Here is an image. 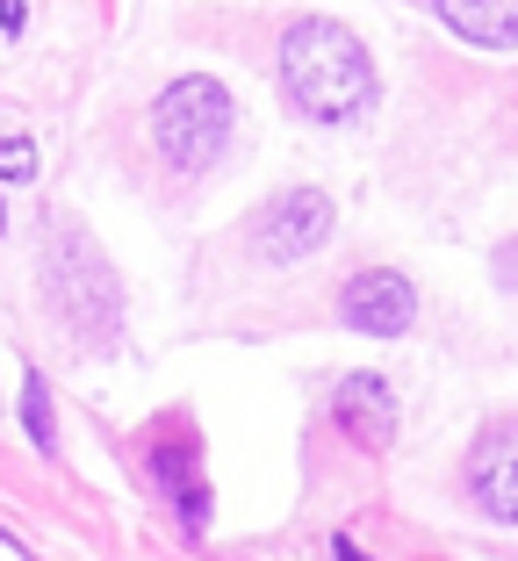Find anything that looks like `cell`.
I'll return each instance as SVG.
<instances>
[{"label": "cell", "instance_id": "6da1fadb", "mask_svg": "<svg viewBox=\"0 0 518 561\" xmlns=\"http://www.w3.org/2000/svg\"><path fill=\"white\" fill-rule=\"evenodd\" d=\"M281 94L310 123H360L375 108V58L368 44L332 15H302L281 36Z\"/></svg>", "mask_w": 518, "mask_h": 561}, {"label": "cell", "instance_id": "7a4b0ae2", "mask_svg": "<svg viewBox=\"0 0 518 561\" xmlns=\"http://www.w3.org/2000/svg\"><path fill=\"white\" fill-rule=\"evenodd\" d=\"M231 123L238 108L223 94V80H209V72H181L151 108V137H159V159L173 173H209L231 145Z\"/></svg>", "mask_w": 518, "mask_h": 561}, {"label": "cell", "instance_id": "3957f363", "mask_svg": "<svg viewBox=\"0 0 518 561\" xmlns=\"http://www.w3.org/2000/svg\"><path fill=\"white\" fill-rule=\"evenodd\" d=\"M44 288H50V302H58V317L72 324V339H87V346H108V339H116V324H123L116 274L101 266V252L87 245L80 231H58V238H50Z\"/></svg>", "mask_w": 518, "mask_h": 561}, {"label": "cell", "instance_id": "277c9868", "mask_svg": "<svg viewBox=\"0 0 518 561\" xmlns=\"http://www.w3.org/2000/svg\"><path fill=\"white\" fill-rule=\"evenodd\" d=\"M324 238H332V195L324 187H288V195H274L267 209L252 216V252L274 266L310 260Z\"/></svg>", "mask_w": 518, "mask_h": 561}, {"label": "cell", "instance_id": "5b68a950", "mask_svg": "<svg viewBox=\"0 0 518 561\" xmlns=\"http://www.w3.org/2000/svg\"><path fill=\"white\" fill-rule=\"evenodd\" d=\"M151 482L166 490V504H173L187 540H202V533H209V482H202V446H195L187 425H173L166 439H151Z\"/></svg>", "mask_w": 518, "mask_h": 561}, {"label": "cell", "instance_id": "8992f818", "mask_svg": "<svg viewBox=\"0 0 518 561\" xmlns=\"http://www.w3.org/2000/svg\"><path fill=\"white\" fill-rule=\"evenodd\" d=\"M338 317L353 331H368V339H403L411 317H418V288L403 274H389V266H368V274H353L338 288Z\"/></svg>", "mask_w": 518, "mask_h": 561}, {"label": "cell", "instance_id": "52a82bcc", "mask_svg": "<svg viewBox=\"0 0 518 561\" xmlns=\"http://www.w3.org/2000/svg\"><path fill=\"white\" fill-rule=\"evenodd\" d=\"M469 496L497 526H518V417L490 425L469 454Z\"/></svg>", "mask_w": 518, "mask_h": 561}, {"label": "cell", "instance_id": "ba28073f", "mask_svg": "<svg viewBox=\"0 0 518 561\" xmlns=\"http://www.w3.org/2000/svg\"><path fill=\"white\" fill-rule=\"evenodd\" d=\"M332 411H338V425L368 446V454H382V446L396 439V397H389L382 375H346V381H338V397H332Z\"/></svg>", "mask_w": 518, "mask_h": 561}, {"label": "cell", "instance_id": "9c48e42d", "mask_svg": "<svg viewBox=\"0 0 518 561\" xmlns=\"http://www.w3.org/2000/svg\"><path fill=\"white\" fill-rule=\"evenodd\" d=\"M439 22H447L461 44L483 50H518V0H433Z\"/></svg>", "mask_w": 518, "mask_h": 561}, {"label": "cell", "instance_id": "30bf717a", "mask_svg": "<svg viewBox=\"0 0 518 561\" xmlns=\"http://www.w3.org/2000/svg\"><path fill=\"white\" fill-rule=\"evenodd\" d=\"M22 432H30L44 454H58V425H50V389H44V375H22Z\"/></svg>", "mask_w": 518, "mask_h": 561}, {"label": "cell", "instance_id": "8fae6325", "mask_svg": "<svg viewBox=\"0 0 518 561\" xmlns=\"http://www.w3.org/2000/svg\"><path fill=\"white\" fill-rule=\"evenodd\" d=\"M0 181H36V145L30 137H0Z\"/></svg>", "mask_w": 518, "mask_h": 561}, {"label": "cell", "instance_id": "7c38bea8", "mask_svg": "<svg viewBox=\"0 0 518 561\" xmlns=\"http://www.w3.org/2000/svg\"><path fill=\"white\" fill-rule=\"evenodd\" d=\"M0 36H22V0H0Z\"/></svg>", "mask_w": 518, "mask_h": 561}, {"label": "cell", "instance_id": "4fadbf2b", "mask_svg": "<svg viewBox=\"0 0 518 561\" xmlns=\"http://www.w3.org/2000/svg\"><path fill=\"white\" fill-rule=\"evenodd\" d=\"M0 547H8V554H15V561H30V547H22V540H15V533H8V526H0Z\"/></svg>", "mask_w": 518, "mask_h": 561}, {"label": "cell", "instance_id": "5bb4252c", "mask_svg": "<svg viewBox=\"0 0 518 561\" xmlns=\"http://www.w3.org/2000/svg\"><path fill=\"white\" fill-rule=\"evenodd\" d=\"M332 554H338V561H368V554H360L353 540H332Z\"/></svg>", "mask_w": 518, "mask_h": 561}, {"label": "cell", "instance_id": "9a60e30c", "mask_svg": "<svg viewBox=\"0 0 518 561\" xmlns=\"http://www.w3.org/2000/svg\"><path fill=\"white\" fill-rule=\"evenodd\" d=\"M0 231H8V209H0Z\"/></svg>", "mask_w": 518, "mask_h": 561}]
</instances>
